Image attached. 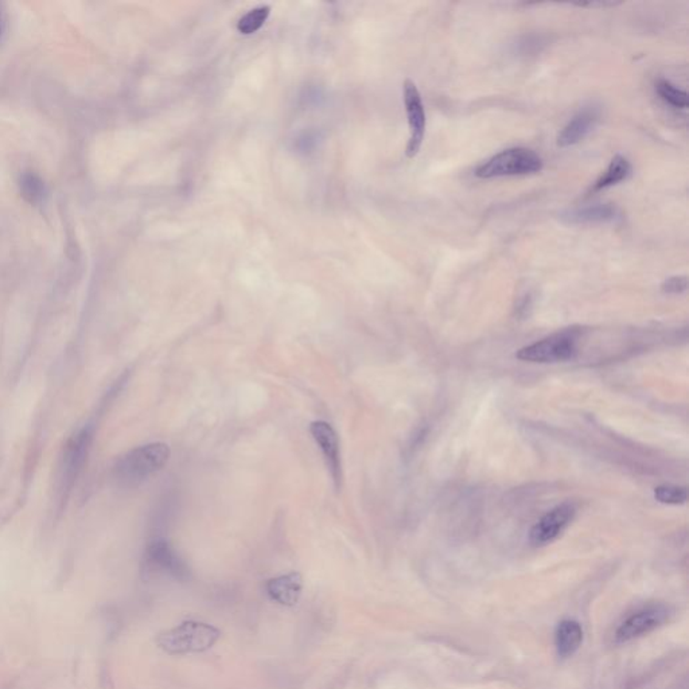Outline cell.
<instances>
[{
	"label": "cell",
	"instance_id": "obj_1",
	"mask_svg": "<svg viewBox=\"0 0 689 689\" xmlns=\"http://www.w3.org/2000/svg\"><path fill=\"white\" fill-rule=\"evenodd\" d=\"M221 632L211 623L201 621H183L175 628L159 632L157 645L171 656L203 653L216 645Z\"/></svg>",
	"mask_w": 689,
	"mask_h": 689
},
{
	"label": "cell",
	"instance_id": "obj_2",
	"mask_svg": "<svg viewBox=\"0 0 689 689\" xmlns=\"http://www.w3.org/2000/svg\"><path fill=\"white\" fill-rule=\"evenodd\" d=\"M170 458V447L166 443H149L132 448L116 460L114 477L124 487H134L160 470Z\"/></svg>",
	"mask_w": 689,
	"mask_h": 689
},
{
	"label": "cell",
	"instance_id": "obj_3",
	"mask_svg": "<svg viewBox=\"0 0 689 689\" xmlns=\"http://www.w3.org/2000/svg\"><path fill=\"white\" fill-rule=\"evenodd\" d=\"M92 443L93 428L86 426L73 434L65 445L59 463L58 491L61 502L69 499L73 487L83 473L92 450Z\"/></svg>",
	"mask_w": 689,
	"mask_h": 689
},
{
	"label": "cell",
	"instance_id": "obj_4",
	"mask_svg": "<svg viewBox=\"0 0 689 689\" xmlns=\"http://www.w3.org/2000/svg\"><path fill=\"white\" fill-rule=\"evenodd\" d=\"M543 169L540 155L525 147L504 149L477 168L476 175L482 180L516 175L536 174Z\"/></svg>",
	"mask_w": 689,
	"mask_h": 689
},
{
	"label": "cell",
	"instance_id": "obj_5",
	"mask_svg": "<svg viewBox=\"0 0 689 689\" xmlns=\"http://www.w3.org/2000/svg\"><path fill=\"white\" fill-rule=\"evenodd\" d=\"M671 617V609L665 603L654 602L641 606L622 622L614 632V643L618 645L632 643L643 635L651 634L661 626L665 625Z\"/></svg>",
	"mask_w": 689,
	"mask_h": 689
},
{
	"label": "cell",
	"instance_id": "obj_6",
	"mask_svg": "<svg viewBox=\"0 0 689 689\" xmlns=\"http://www.w3.org/2000/svg\"><path fill=\"white\" fill-rule=\"evenodd\" d=\"M578 330L570 329L556 333L538 343L521 347L516 353V357L525 363H561L574 357Z\"/></svg>",
	"mask_w": 689,
	"mask_h": 689
},
{
	"label": "cell",
	"instance_id": "obj_7",
	"mask_svg": "<svg viewBox=\"0 0 689 689\" xmlns=\"http://www.w3.org/2000/svg\"><path fill=\"white\" fill-rule=\"evenodd\" d=\"M404 106H406L408 126L411 129L406 154L408 158L416 157L422 149L426 135V109L423 104L422 95L417 89L416 84L412 80H406L403 84Z\"/></svg>",
	"mask_w": 689,
	"mask_h": 689
},
{
	"label": "cell",
	"instance_id": "obj_8",
	"mask_svg": "<svg viewBox=\"0 0 689 689\" xmlns=\"http://www.w3.org/2000/svg\"><path fill=\"white\" fill-rule=\"evenodd\" d=\"M574 505H559L541 517L530 532V543L532 547H544L555 541L574 519Z\"/></svg>",
	"mask_w": 689,
	"mask_h": 689
},
{
	"label": "cell",
	"instance_id": "obj_9",
	"mask_svg": "<svg viewBox=\"0 0 689 689\" xmlns=\"http://www.w3.org/2000/svg\"><path fill=\"white\" fill-rule=\"evenodd\" d=\"M310 432L326 459L327 468L332 473L335 487L340 488L343 482V465H341L340 440H338L337 432L332 425L324 420L312 423Z\"/></svg>",
	"mask_w": 689,
	"mask_h": 689
},
{
	"label": "cell",
	"instance_id": "obj_10",
	"mask_svg": "<svg viewBox=\"0 0 689 689\" xmlns=\"http://www.w3.org/2000/svg\"><path fill=\"white\" fill-rule=\"evenodd\" d=\"M601 120V109L597 106L581 108L561 129L558 137V146L561 149L575 146L586 139Z\"/></svg>",
	"mask_w": 689,
	"mask_h": 689
},
{
	"label": "cell",
	"instance_id": "obj_11",
	"mask_svg": "<svg viewBox=\"0 0 689 689\" xmlns=\"http://www.w3.org/2000/svg\"><path fill=\"white\" fill-rule=\"evenodd\" d=\"M560 219L570 225L615 224L621 220V211L612 203H595L570 209L560 214Z\"/></svg>",
	"mask_w": 689,
	"mask_h": 689
},
{
	"label": "cell",
	"instance_id": "obj_12",
	"mask_svg": "<svg viewBox=\"0 0 689 689\" xmlns=\"http://www.w3.org/2000/svg\"><path fill=\"white\" fill-rule=\"evenodd\" d=\"M268 597L282 606L293 607L298 604L303 591V578L299 572L276 576L265 584Z\"/></svg>",
	"mask_w": 689,
	"mask_h": 689
},
{
	"label": "cell",
	"instance_id": "obj_13",
	"mask_svg": "<svg viewBox=\"0 0 689 689\" xmlns=\"http://www.w3.org/2000/svg\"><path fill=\"white\" fill-rule=\"evenodd\" d=\"M584 632L575 620H563L558 623L553 634L555 651L559 659H571L583 643Z\"/></svg>",
	"mask_w": 689,
	"mask_h": 689
},
{
	"label": "cell",
	"instance_id": "obj_14",
	"mask_svg": "<svg viewBox=\"0 0 689 689\" xmlns=\"http://www.w3.org/2000/svg\"><path fill=\"white\" fill-rule=\"evenodd\" d=\"M632 171L631 162L622 155H615L610 162L609 168L592 186L591 193H597V191L604 190V189L612 188V186L629 180Z\"/></svg>",
	"mask_w": 689,
	"mask_h": 689
},
{
	"label": "cell",
	"instance_id": "obj_15",
	"mask_svg": "<svg viewBox=\"0 0 689 689\" xmlns=\"http://www.w3.org/2000/svg\"><path fill=\"white\" fill-rule=\"evenodd\" d=\"M147 561L163 571L178 572L182 570L180 558L166 541L158 540L147 548Z\"/></svg>",
	"mask_w": 689,
	"mask_h": 689
},
{
	"label": "cell",
	"instance_id": "obj_16",
	"mask_svg": "<svg viewBox=\"0 0 689 689\" xmlns=\"http://www.w3.org/2000/svg\"><path fill=\"white\" fill-rule=\"evenodd\" d=\"M656 92L660 96L661 100L668 104V106L674 107L676 109L688 108L687 93L680 89V87L674 86L671 81L660 78L659 81H656Z\"/></svg>",
	"mask_w": 689,
	"mask_h": 689
},
{
	"label": "cell",
	"instance_id": "obj_17",
	"mask_svg": "<svg viewBox=\"0 0 689 689\" xmlns=\"http://www.w3.org/2000/svg\"><path fill=\"white\" fill-rule=\"evenodd\" d=\"M270 14L271 5H259V7L252 8V10L248 11L245 15H242V18L239 19V22H237V30L242 34H245V36L256 33V31L264 25V22L267 21Z\"/></svg>",
	"mask_w": 689,
	"mask_h": 689
},
{
	"label": "cell",
	"instance_id": "obj_18",
	"mask_svg": "<svg viewBox=\"0 0 689 689\" xmlns=\"http://www.w3.org/2000/svg\"><path fill=\"white\" fill-rule=\"evenodd\" d=\"M19 188H21L22 196H24V199L27 202L38 203L44 200V180L38 175L33 174V172H25L22 175Z\"/></svg>",
	"mask_w": 689,
	"mask_h": 689
},
{
	"label": "cell",
	"instance_id": "obj_19",
	"mask_svg": "<svg viewBox=\"0 0 689 689\" xmlns=\"http://www.w3.org/2000/svg\"><path fill=\"white\" fill-rule=\"evenodd\" d=\"M654 497L657 501L663 504L680 505L687 501V490L684 488L672 487V485H663L656 488Z\"/></svg>",
	"mask_w": 689,
	"mask_h": 689
},
{
	"label": "cell",
	"instance_id": "obj_20",
	"mask_svg": "<svg viewBox=\"0 0 689 689\" xmlns=\"http://www.w3.org/2000/svg\"><path fill=\"white\" fill-rule=\"evenodd\" d=\"M663 291L665 293H683L687 291L688 279L685 276H674V278L666 279L663 283Z\"/></svg>",
	"mask_w": 689,
	"mask_h": 689
},
{
	"label": "cell",
	"instance_id": "obj_21",
	"mask_svg": "<svg viewBox=\"0 0 689 689\" xmlns=\"http://www.w3.org/2000/svg\"><path fill=\"white\" fill-rule=\"evenodd\" d=\"M0 21H2V13H0Z\"/></svg>",
	"mask_w": 689,
	"mask_h": 689
}]
</instances>
